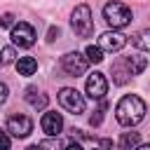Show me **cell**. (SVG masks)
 <instances>
[{"label":"cell","instance_id":"cell-24","mask_svg":"<svg viewBox=\"0 0 150 150\" xmlns=\"http://www.w3.org/2000/svg\"><path fill=\"white\" fill-rule=\"evenodd\" d=\"M56 38H59V28H56V26H52V28H49V33H47V40H49V42H54Z\"/></svg>","mask_w":150,"mask_h":150},{"label":"cell","instance_id":"cell-9","mask_svg":"<svg viewBox=\"0 0 150 150\" xmlns=\"http://www.w3.org/2000/svg\"><path fill=\"white\" fill-rule=\"evenodd\" d=\"M124 45H127V38L120 30H108V33H103L98 38V47L103 52H120Z\"/></svg>","mask_w":150,"mask_h":150},{"label":"cell","instance_id":"cell-18","mask_svg":"<svg viewBox=\"0 0 150 150\" xmlns=\"http://www.w3.org/2000/svg\"><path fill=\"white\" fill-rule=\"evenodd\" d=\"M14 56H16V54H14V47H5V49L0 52V63H2V66H9V63L14 61Z\"/></svg>","mask_w":150,"mask_h":150},{"label":"cell","instance_id":"cell-2","mask_svg":"<svg viewBox=\"0 0 150 150\" xmlns=\"http://www.w3.org/2000/svg\"><path fill=\"white\" fill-rule=\"evenodd\" d=\"M70 23H73V30H75L80 38H91V33H94V19H91L89 5H77V7L73 9Z\"/></svg>","mask_w":150,"mask_h":150},{"label":"cell","instance_id":"cell-28","mask_svg":"<svg viewBox=\"0 0 150 150\" xmlns=\"http://www.w3.org/2000/svg\"><path fill=\"white\" fill-rule=\"evenodd\" d=\"M26 150H40V145H28Z\"/></svg>","mask_w":150,"mask_h":150},{"label":"cell","instance_id":"cell-21","mask_svg":"<svg viewBox=\"0 0 150 150\" xmlns=\"http://www.w3.org/2000/svg\"><path fill=\"white\" fill-rule=\"evenodd\" d=\"M40 145V150H59V143L54 141V138H45L42 143H38Z\"/></svg>","mask_w":150,"mask_h":150},{"label":"cell","instance_id":"cell-17","mask_svg":"<svg viewBox=\"0 0 150 150\" xmlns=\"http://www.w3.org/2000/svg\"><path fill=\"white\" fill-rule=\"evenodd\" d=\"M84 56L89 59V63H101L103 61V49L98 45H89L87 52H84Z\"/></svg>","mask_w":150,"mask_h":150},{"label":"cell","instance_id":"cell-23","mask_svg":"<svg viewBox=\"0 0 150 150\" xmlns=\"http://www.w3.org/2000/svg\"><path fill=\"white\" fill-rule=\"evenodd\" d=\"M7 96H9V87H7L5 82H0V105L7 101Z\"/></svg>","mask_w":150,"mask_h":150},{"label":"cell","instance_id":"cell-12","mask_svg":"<svg viewBox=\"0 0 150 150\" xmlns=\"http://www.w3.org/2000/svg\"><path fill=\"white\" fill-rule=\"evenodd\" d=\"M23 96H26V101H28L33 108H38V110H42V108L47 105V96H45V94H40V91H38V87H28Z\"/></svg>","mask_w":150,"mask_h":150},{"label":"cell","instance_id":"cell-14","mask_svg":"<svg viewBox=\"0 0 150 150\" xmlns=\"http://www.w3.org/2000/svg\"><path fill=\"white\" fill-rule=\"evenodd\" d=\"M138 143H141V136H138V131H124V134L120 136V141H117L120 150H134Z\"/></svg>","mask_w":150,"mask_h":150},{"label":"cell","instance_id":"cell-15","mask_svg":"<svg viewBox=\"0 0 150 150\" xmlns=\"http://www.w3.org/2000/svg\"><path fill=\"white\" fill-rule=\"evenodd\" d=\"M131 42H134V47H138V49H143V52H150V28L138 30V33L131 38Z\"/></svg>","mask_w":150,"mask_h":150},{"label":"cell","instance_id":"cell-5","mask_svg":"<svg viewBox=\"0 0 150 150\" xmlns=\"http://www.w3.org/2000/svg\"><path fill=\"white\" fill-rule=\"evenodd\" d=\"M61 66H63V70H66L68 75L77 77V75H82V73H87L89 59L82 56L80 52H68L66 56H61Z\"/></svg>","mask_w":150,"mask_h":150},{"label":"cell","instance_id":"cell-13","mask_svg":"<svg viewBox=\"0 0 150 150\" xmlns=\"http://www.w3.org/2000/svg\"><path fill=\"white\" fill-rule=\"evenodd\" d=\"M16 70H19V75L28 77V75H33V73L38 70V61H35L33 56H21V59L16 61Z\"/></svg>","mask_w":150,"mask_h":150},{"label":"cell","instance_id":"cell-8","mask_svg":"<svg viewBox=\"0 0 150 150\" xmlns=\"http://www.w3.org/2000/svg\"><path fill=\"white\" fill-rule=\"evenodd\" d=\"M7 131L14 136V138H26L30 131H33V120L28 115H12L7 120Z\"/></svg>","mask_w":150,"mask_h":150},{"label":"cell","instance_id":"cell-26","mask_svg":"<svg viewBox=\"0 0 150 150\" xmlns=\"http://www.w3.org/2000/svg\"><path fill=\"white\" fill-rule=\"evenodd\" d=\"M66 150H82V145H80V143H68Z\"/></svg>","mask_w":150,"mask_h":150},{"label":"cell","instance_id":"cell-4","mask_svg":"<svg viewBox=\"0 0 150 150\" xmlns=\"http://www.w3.org/2000/svg\"><path fill=\"white\" fill-rule=\"evenodd\" d=\"M59 103H61L68 112H73V115H80V112H84V108H87L84 96H82L77 89H73V87H63V89L59 91Z\"/></svg>","mask_w":150,"mask_h":150},{"label":"cell","instance_id":"cell-27","mask_svg":"<svg viewBox=\"0 0 150 150\" xmlns=\"http://www.w3.org/2000/svg\"><path fill=\"white\" fill-rule=\"evenodd\" d=\"M134 150H150V145H136Z\"/></svg>","mask_w":150,"mask_h":150},{"label":"cell","instance_id":"cell-22","mask_svg":"<svg viewBox=\"0 0 150 150\" xmlns=\"http://www.w3.org/2000/svg\"><path fill=\"white\" fill-rule=\"evenodd\" d=\"M0 150H9V134L0 131Z\"/></svg>","mask_w":150,"mask_h":150},{"label":"cell","instance_id":"cell-7","mask_svg":"<svg viewBox=\"0 0 150 150\" xmlns=\"http://www.w3.org/2000/svg\"><path fill=\"white\" fill-rule=\"evenodd\" d=\"M84 89H87V96H89V98L101 101V98L108 94V80H105V75H103V73H91V75L87 77Z\"/></svg>","mask_w":150,"mask_h":150},{"label":"cell","instance_id":"cell-20","mask_svg":"<svg viewBox=\"0 0 150 150\" xmlns=\"http://www.w3.org/2000/svg\"><path fill=\"white\" fill-rule=\"evenodd\" d=\"M0 28H14V14H2L0 16Z\"/></svg>","mask_w":150,"mask_h":150},{"label":"cell","instance_id":"cell-25","mask_svg":"<svg viewBox=\"0 0 150 150\" xmlns=\"http://www.w3.org/2000/svg\"><path fill=\"white\" fill-rule=\"evenodd\" d=\"M101 148H103V150L112 148V141H110V138H103V141H101Z\"/></svg>","mask_w":150,"mask_h":150},{"label":"cell","instance_id":"cell-11","mask_svg":"<svg viewBox=\"0 0 150 150\" xmlns=\"http://www.w3.org/2000/svg\"><path fill=\"white\" fill-rule=\"evenodd\" d=\"M131 77V68L127 63V56H120L115 63H112V82L115 84H127Z\"/></svg>","mask_w":150,"mask_h":150},{"label":"cell","instance_id":"cell-6","mask_svg":"<svg viewBox=\"0 0 150 150\" xmlns=\"http://www.w3.org/2000/svg\"><path fill=\"white\" fill-rule=\"evenodd\" d=\"M12 42L16 47H33V42H35V28L30 23H26V21L14 23V28H12Z\"/></svg>","mask_w":150,"mask_h":150},{"label":"cell","instance_id":"cell-10","mask_svg":"<svg viewBox=\"0 0 150 150\" xmlns=\"http://www.w3.org/2000/svg\"><path fill=\"white\" fill-rule=\"evenodd\" d=\"M40 127H42V131L47 136H59L61 129H63V117L59 112H54V110H47L42 115V120H40Z\"/></svg>","mask_w":150,"mask_h":150},{"label":"cell","instance_id":"cell-3","mask_svg":"<svg viewBox=\"0 0 150 150\" xmlns=\"http://www.w3.org/2000/svg\"><path fill=\"white\" fill-rule=\"evenodd\" d=\"M103 19L112 28H124V26L131 23V9L124 2H108L103 7Z\"/></svg>","mask_w":150,"mask_h":150},{"label":"cell","instance_id":"cell-16","mask_svg":"<svg viewBox=\"0 0 150 150\" xmlns=\"http://www.w3.org/2000/svg\"><path fill=\"white\" fill-rule=\"evenodd\" d=\"M127 63H129V68H131V75H141V73L145 70V66H148L145 56H127Z\"/></svg>","mask_w":150,"mask_h":150},{"label":"cell","instance_id":"cell-1","mask_svg":"<svg viewBox=\"0 0 150 150\" xmlns=\"http://www.w3.org/2000/svg\"><path fill=\"white\" fill-rule=\"evenodd\" d=\"M145 101L136 94H127L120 98V103L115 105V117L122 127H136L138 122H143L145 117Z\"/></svg>","mask_w":150,"mask_h":150},{"label":"cell","instance_id":"cell-19","mask_svg":"<svg viewBox=\"0 0 150 150\" xmlns=\"http://www.w3.org/2000/svg\"><path fill=\"white\" fill-rule=\"evenodd\" d=\"M105 108H108L105 103H101V105H98L96 115H91V120H89V122H91V127H98V124H101V120H103V112H105Z\"/></svg>","mask_w":150,"mask_h":150}]
</instances>
